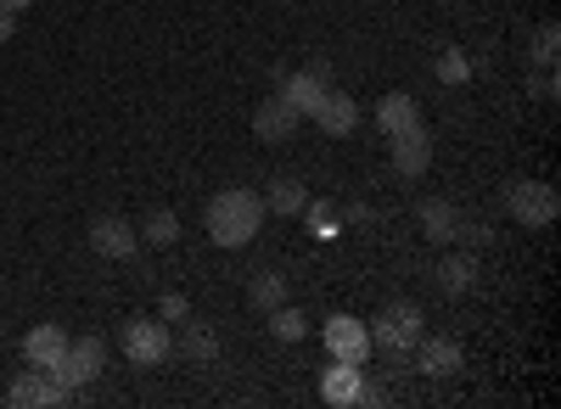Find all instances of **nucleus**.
<instances>
[{"mask_svg":"<svg viewBox=\"0 0 561 409\" xmlns=\"http://www.w3.org/2000/svg\"><path fill=\"white\" fill-rule=\"evenodd\" d=\"M320 337H325V348H332V359H348V365H365L370 359V331H365V320H354V314H332Z\"/></svg>","mask_w":561,"mask_h":409,"instance_id":"obj_10","label":"nucleus"},{"mask_svg":"<svg viewBox=\"0 0 561 409\" xmlns=\"http://www.w3.org/2000/svg\"><path fill=\"white\" fill-rule=\"evenodd\" d=\"M460 365H466V353H460L455 337H427L421 331V342H415V371L421 376H455Z\"/></svg>","mask_w":561,"mask_h":409,"instance_id":"obj_13","label":"nucleus"},{"mask_svg":"<svg viewBox=\"0 0 561 409\" xmlns=\"http://www.w3.org/2000/svg\"><path fill=\"white\" fill-rule=\"evenodd\" d=\"M270 337H275V342H304V337H309V320H304V308H293V303L270 308Z\"/></svg>","mask_w":561,"mask_h":409,"instance_id":"obj_22","label":"nucleus"},{"mask_svg":"<svg viewBox=\"0 0 561 409\" xmlns=\"http://www.w3.org/2000/svg\"><path fill=\"white\" fill-rule=\"evenodd\" d=\"M203 224L214 247H248L264 224V197L248 191V186H230V191H214V202L203 208Z\"/></svg>","mask_w":561,"mask_h":409,"instance_id":"obj_1","label":"nucleus"},{"mask_svg":"<svg viewBox=\"0 0 561 409\" xmlns=\"http://www.w3.org/2000/svg\"><path fill=\"white\" fill-rule=\"evenodd\" d=\"M280 96H287L304 118L320 107V96H325V90H332V62H309V68H293V73H280Z\"/></svg>","mask_w":561,"mask_h":409,"instance_id":"obj_6","label":"nucleus"},{"mask_svg":"<svg viewBox=\"0 0 561 409\" xmlns=\"http://www.w3.org/2000/svg\"><path fill=\"white\" fill-rule=\"evenodd\" d=\"M359 382H365L359 365H348V359H332V371L320 376V398H325V404H354V398H359Z\"/></svg>","mask_w":561,"mask_h":409,"instance_id":"obj_18","label":"nucleus"},{"mask_svg":"<svg viewBox=\"0 0 561 409\" xmlns=\"http://www.w3.org/2000/svg\"><path fill=\"white\" fill-rule=\"evenodd\" d=\"M393 141V174L399 179H415V174H427V163H433V129L427 124H410V129H399V135H388Z\"/></svg>","mask_w":561,"mask_h":409,"instance_id":"obj_8","label":"nucleus"},{"mask_svg":"<svg viewBox=\"0 0 561 409\" xmlns=\"http://www.w3.org/2000/svg\"><path fill=\"white\" fill-rule=\"evenodd\" d=\"M433 73H438L444 84H466V79H472V57L449 45V51H438V68H433Z\"/></svg>","mask_w":561,"mask_h":409,"instance_id":"obj_26","label":"nucleus"},{"mask_svg":"<svg viewBox=\"0 0 561 409\" xmlns=\"http://www.w3.org/2000/svg\"><path fill=\"white\" fill-rule=\"evenodd\" d=\"M140 236H147V247H174V242H180V213H169V208L147 213V224H140Z\"/></svg>","mask_w":561,"mask_h":409,"instance_id":"obj_23","label":"nucleus"},{"mask_svg":"<svg viewBox=\"0 0 561 409\" xmlns=\"http://www.w3.org/2000/svg\"><path fill=\"white\" fill-rule=\"evenodd\" d=\"M298 124H304V113H298L287 96H280V90H275V96H264V102H259V113H253V135H259L264 147L293 141V135H298Z\"/></svg>","mask_w":561,"mask_h":409,"instance_id":"obj_9","label":"nucleus"},{"mask_svg":"<svg viewBox=\"0 0 561 409\" xmlns=\"http://www.w3.org/2000/svg\"><path fill=\"white\" fill-rule=\"evenodd\" d=\"M68 398H73V387L51 382L39 365H28V371L12 376V387H7V404H12V409H51V404H68Z\"/></svg>","mask_w":561,"mask_h":409,"instance_id":"obj_7","label":"nucleus"},{"mask_svg":"<svg viewBox=\"0 0 561 409\" xmlns=\"http://www.w3.org/2000/svg\"><path fill=\"white\" fill-rule=\"evenodd\" d=\"M438 292H449V297H466V292H478V276H483V264H478V253H466V247H455V253H444L438 258Z\"/></svg>","mask_w":561,"mask_h":409,"instance_id":"obj_11","label":"nucleus"},{"mask_svg":"<svg viewBox=\"0 0 561 409\" xmlns=\"http://www.w3.org/2000/svg\"><path fill=\"white\" fill-rule=\"evenodd\" d=\"M415 118H421V107H415L410 90H388V96L377 102V129H382V135H399V129H410Z\"/></svg>","mask_w":561,"mask_h":409,"instance_id":"obj_19","label":"nucleus"},{"mask_svg":"<svg viewBox=\"0 0 561 409\" xmlns=\"http://www.w3.org/2000/svg\"><path fill=\"white\" fill-rule=\"evenodd\" d=\"M34 0H0V12H28Z\"/></svg>","mask_w":561,"mask_h":409,"instance_id":"obj_29","label":"nucleus"},{"mask_svg":"<svg viewBox=\"0 0 561 409\" xmlns=\"http://www.w3.org/2000/svg\"><path fill=\"white\" fill-rule=\"evenodd\" d=\"M248 303H253L259 314L280 308V303H287V276H280V269H259V276L248 281Z\"/></svg>","mask_w":561,"mask_h":409,"instance_id":"obj_21","label":"nucleus"},{"mask_svg":"<svg viewBox=\"0 0 561 409\" xmlns=\"http://www.w3.org/2000/svg\"><path fill=\"white\" fill-rule=\"evenodd\" d=\"M135 242H140V231H135L124 213H102L96 224H90V247H96L102 258H129Z\"/></svg>","mask_w":561,"mask_h":409,"instance_id":"obj_14","label":"nucleus"},{"mask_svg":"<svg viewBox=\"0 0 561 409\" xmlns=\"http://www.w3.org/2000/svg\"><path fill=\"white\" fill-rule=\"evenodd\" d=\"M365 331H370V348H382V353H415L421 331H427V314L415 303H388L377 314V326H365Z\"/></svg>","mask_w":561,"mask_h":409,"instance_id":"obj_3","label":"nucleus"},{"mask_svg":"<svg viewBox=\"0 0 561 409\" xmlns=\"http://www.w3.org/2000/svg\"><path fill=\"white\" fill-rule=\"evenodd\" d=\"M18 34V12H0V45H7Z\"/></svg>","mask_w":561,"mask_h":409,"instance_id":"obj_28","label":"nucleus"},{"mask_svg":"<svg viewBox=\"0 0 561 409\" xmlns=\"http://www.w3.org/2000/svg\"><path fill=\"white\" fill-rule=\"evenodd\" d=\"M556 51H561V28L556 23H545L539 34H534V68H545V73H556Z\"/></svg>","mask_w":561,"mask_h":409,"instance_id":"obj_24","label":"nucleus"},{"mask_svg":"<svg viewBox=\"0 0 561 409\" xmlns=\"http://www.w3.org/2000/svg\"><path fill=\"white\" fill-rule=\"evenodd\" d=\"M309 208V191H304V179H293V174H280L275 186L264 191V213H280V219H298Z\"/></svg>","mask_w":561,"mask_h":409,"instance_id":"obj_20","label":"nucleus"},{"mask_svg":"<svg viewBox=\"0 0 561 409\" xmlns=\"http://www.w3.org/2000/svg\"><path fill=\"white\" fill-rule=\"evenodd\" d=\"M325 135H348L354 124H359V107H354V96H348V90H325V96H320V107L309 113Z\"/></svg>","mask_w":561,"mask_h":409,"instance_id":"obj_16","label":"nucleus"},{"mask_svg":"<svg viewBox=\"0 0 561 409\" xmlns=\"http://www.w3.org/2000/svg\"><path fill=\"white\" fill-rule=\"evenodd\" d=\"M455 247H466V253H478V247H494V231L483 219H466L460 213V224H455Z\"/></svg>","mask_w":561,"mask_h":409,"instance_id":"obj_25","label":"nucleus"},{"mask_svg":"<svg viewBox=\"0 0 561 409\" xmlns=\"http://www.w3.org/2000/svg\"><path fill=\"white\" fill-rule=\"evenodd\" d=\"M107 371V337H96V331H79V337H68V353H62V365L57 371H45L51 382H62V387H90Z\"/></svg>","mask_w":561,"mask_h":409,"instance_id":"obj_2","label":"nucleus"},{"mask_svg":"<svg viewBox=\"0 0 561 409\" xmlns=\"http://www.w3.org/2000/svg\"><path fill=\"white\" fill-rule=\"evenodd\" d=\"M185 314H192V303H185L180 292H163V303H158V320H163V326H180Z\"/></svg>","mask_w":561,"mask_h":409,"instance_id":"obj_27","label":"nucleus"},{"mask_svg":"<svg viewBox=\"0 0 561 409\" xmlns=\"http://www.w3.org/2000/svg\"><path fill=\"white\" fill-rule=\"evenodd\" d=\"M169 348H174V326H163V320H129L124 326V359L140 365V371L163 365Z\"/></svg>","mask_w":561,"mask_h":409,"instance_id":"obj_5","label":"nucleus"},{"mask_svg":"<svg viewBox=\"0 0 561 409\" xmlns=\"http://www.w3.org/2000/svg\"><path fill=\"white\" fill-rule=\"evenodd\" d=\"M174 348H180L185 359H197V365H208V359L219 353V337H214V326H203V320H192V314H185V320L174 326Z\"/></svg>","mask_w":561,"mask_h":409,"instance_id":"obj_17","label":"nucleus"},{"mask_svg":"<svg viewBox=\"0 0 561 409\" xmlns=\"http://www.w3.org/2000/svg\"><path fill=\"white\" fill-rule=\"evenodd\" d=\"M505 213L517 224H528V231H539V224H550L561 213V197H556V186H545V179H511L505 186Z\"/></svg>","mask_w":561,"mask_h":409,"instance_id":"obj_4","label":"nucleus"},{"mask_svg":"<svg viewBox=\"0 0 561 409\" xmlns=\"http://www.w3.org/2000/svg\"><path fill=\"white\" fill-rule=\"evenodd\" d=\"M62 353H68V331L62 326H34L23 337V359H28V365H39V371H57Z\"/></svg>","mask_w":561,"mask_h":409,"instance_id":"obj_15","label":"nucleus"},{"mask_svg":"<svg viewBox=\"0 0 561 409\" xmlns=\"http://www.w3.org/2000/svg\"><path fill=\"white\" fill-rule=\"evenodd\" d=\"M415 224H421V236L438 242V247H455V224H460V208L449 197H421L415 202Z\"/></svg>","mask_w":561,"mask_h":409,"instance_id":"obj_12","label":"nucleus"}]
</instances>
